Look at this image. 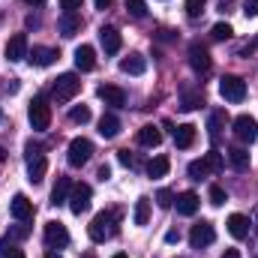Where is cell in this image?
<instances>
[{"label": "cell", "instance_id": "obj_1", "mask_svg": "<svg viewBox=\"0 0 258 258\" xmlns=\"http://www.w3.org/2000/svg\"><path fill=\"white\" fill-rule=\"evenodd\" d=\"M87 234H90L96 243L111 240V237L117 234V213H114V210H99V213L93 216V222L87 225Z\"/></svg>", "mask_w": 258, "mask_h": 258}, {"label": "cell", "instance_id": "obj_2", "mask_svg": "<svg viewBox=\"0 0 258 258\" xmlns=\"http://www.w3.org/2000/svg\"><path fill=\"white\" fill-rule=\"evenodd\" d=\"M24 159H27V180H30V183H42V177H45V171H48V159H45L42 147L33 144V141H27Z\"/></svg>", "mask_w": 258, "mask_h": 258}, {"label": "cell", "instance_id": "obj_3", "mask_svg": "<svg viewBox=\"0 0 258 258\" xmlns=\"http://www.w3.org/2000/svg\"><path fill=\"white\" fill-rule=\"evenodd\" d=\"M78 90H81L78 75H75V72H63V75L54 81L51 96H54V102H69V99H75V96H78Z\"/></svg>", "mask_w": 258, "mask_h": 258}, {"label": "cell", "instance_id": "obj_4", "mask_svg": "<svg viewBox=\"0 0 258 258\" xmlns=\"http://www.w3.org/2000/svg\"><path fill=\"white\" fill-rule=\"evenodd\" d=\"M219 96L225 102H243L246 96V81L240 75H222L219 78Z\"/></svg>", "mask_w": 258, "mask_h": 258}, {"label": "cell", "instance_id": "obj_5", "mask_svg": "<svg viewBox=\"0 0 258 258\" xmlns=\"http://www.w3.org/2000/svg\"><path fill=\"white\" fill-rule=\"evenodd\" d=\"M27 120H30V126L36 129V132L48 129L51 126V105H48L42 96H36V99L30 102V108H27Z\"/></svg>", "mask_w": 258, "mask_h": 258}, {"label": "cell", "instance_id": "obj_6", "mask_svg": "<svg viewBox=\"0 0 258 258\" xmlns=\"http://www.w3.org/2000/svg\"><path fill=\"white\" fill-rule=\"evenodd\" d=\"M90 198H93V189L87 183H72V192H69V210L75 216L87 213L90 210Z\"/></svg>", "mask_w": 258, "mask_h": 258}, {"label": "cell", "instance_id": "obj_7", "mask_svg": "<svg viewBox=\"0 0 258 258\" xmlns=\"http://www.w3.org/2000/svg\"><path fill=\"white\" fill-rule=\"evenodd\" d=\"M90 156H93V141L90 138H72L69 141V165L72 168H81Z\"/></svg>", "mask_w": 258, "mask_h": 258}, {"label": "cell", "instance_id": "obj_8", "mask_svg": "<svg viewBox=\"0 0 258 258\" xmlns=\"http://www.w3.org/2000/svg\"><path fill=\"white\" fill-rule=\"evenodd\" d=\"M234 135H237V141H243V144H252L258 138V120L255 117H249V114H240V117H234Z\"/></svg>", "mask_w": 258, "mask_h": 258}, {"label": "cell", "instance_id": "obj_9", "mask_svg": "<svg viewBox=\"0 0 258 258\" xmlns=\"http://www.w3.org/2000/svg\"><path fill=\"white\" fill-rule=\"evenodd\" d=\"M45 243H48L51 249H63L66 243H69V231H66L63 222H57V219L45 222Z\"/></svg>", "mask_w": 258, "mask_h": 258}, {"label": "cell", "instance_id": "obj_10", "mask_svg": "<svg viewBox=\"0 0 258 258\" xmlns=\"http://www.w3.org/2000/svg\"><path fill=\"white\" fill-rule=\"evenodd\" d=\"M213 240H216V228H213V222H198V225H192V231H189V243H192L195 249L210 246Z\"/></svg>", "mask_w": 258, "mask_h": 258}, {"label": "cell", "instance_id": "obj_11", "mask_svg": "<svg viewBox=\"0 0 258 258\" xmlns=\"http://www.w3.org/2000/svg\"><path fill=\"white\" fill-rule=\"evenodd\" d=\"M201 105H204V90L195 87V84H183L180 87V108L183 111H195Z\"/></svg>", "mask_w": 258, "mask_h": 258}, {"label": "cell", "instance_id": "obj_12", "mask_svg": "<svg viewBox=\"0 0 258 258\" xmlns=\"http://www.w3.org/2000/svg\"><path fill=\"white\" fill-rule=\"evenodd\" d=\"M210 51H207V45H201V42H192L189 45V66H192L198 75H204L207 69H210Z\"/></svg>", "mask_w": 258, "mask_h": 258}, {"label": "cell", "instance_id": "obj_13", "mask_svg": "<svg viewBox=\"0 0 258 258\" xmlns=\"http://www.w3.org/2000/svg\"><path fill=\"white\" fill-rule=\"evenodd\" d=\"M27 51H30V45H27V36H24V33H15V36L6 42V60H9V63L24 60Z\"/></svg>", "mask_w": 258, "mask_h": 258}, {"label": "cell", "instance_id": "obj_14", "mask_svg": "<svg viewBox=\"0 0 258 258\" xmlns=\"http://www.w3.org/2000/svg\"><path fill=\"white\" fill-rule=\"evenodd\" d=\"M9 210H12V216H15L18 222H27V219H33V201H30L27 195H21V192L12 198Z\"/></svg>", "mask_w": 258, "mask_h": 258}, {"label": "cell", "instance_id": "obj_15", "mask_svg": "<svg viewBox=\"0 0 258 258\" xmlns=\"http://www.w3.org/2000/svg\"><path fill=\"white\" fill-rule=\"evenodd\" d=\"M27 60L33 66H51L57 60V51L54 48H48V45H33L30 51H27Z\"/></svg>", "mask_w": 258, "mask_h": 258}, {"label": "cell", "instance_id": "obj_16", "mask_svg": "<svg viewBox=\"0 0 258 258\" xmlns=\"http://www.w3.org/2000/svg\"><path fill=\"white\" fill-rule=\"evenodd\" d=\"M99 39H102L105 54H117V51H120V45H123V39H120L117 27H102V30H99Z\"/></svg>", "mask_w": 258, "mask_h": 258}, {"label": "cell", "instance_id": "obj_17", "mask_svg": "<svg viewBox=\"0 0 258 258\" xmlns=\"http://www.w3.org/2000/svg\"><path fill=\"white\" fill-rule=\"evenodd\" d=\"M228 234H231L234 240L249 237V219H246L243 213H231V216H228Z\"/></svg>", "mask_w": 258, "mask_h": 258}, {"label": "cell", "instance_id": "obj_18", "mask_svg": "<svg viewBox=\"0 0 258 258\" xmlns=\"http://www.w3.org/2000/svg\"><path fill=\"white\" fill-rule=\"evenodd\" d=\"M75 66H78L81 72H90V69L96 66V51H93V45H78V48H75Z\"/></svg>", "mask_w": 258, "mask_h": 258}, {"label": "cell", "instance_id": "obj_19", "mask_svg": "<svg viewBox=\"0 0 258 258\" xmlns=\"http://www.w3.org/2000/svg\"><path fill=\"white\" fill-rule=\"evenodd\" d=\"M57 27H60V33H63L66 39H72V36L81 30V15H78V12H63L60 21H57Z\"/></svg>", "mask_w": 258, "mask_h": 258}, {"label": "cell", "instance_id": "obj_20", "mask_svg": "<svg viewBox=\"0 0 258 258\" xmlns=\"http://www.w3.org/2000/svg\"><path fill=\"white\" fill-rule=\"evenodd\" d=\"M96 93H99V99H102L105 105H114V108H120V105L126 102V93H123L120 87H111V84H105V87H99Z\"/></svg>", "mask_w": 258, "mask_h": 258}, {"label": "cell", "instance_id": "obj_21", "mask_svg": "<svg viewBox=\"0 0 258 258\" xmlns=\"http://www.w3.org/2000/svg\"><path fill=\"white\" fill-rule=\"evenodd\" d=\"M228 126V111L225 108H216L213 114H210V120H207V129H210V138L216 141L219 135H222V129Z\"/></svg>", "mask_w": 258, "mask_h": 258}, {"label": "cell", "instance_id": "obj_22", "mask_svg": "<svg viewBox=\"0 0 258 258\" xmlns=\"http://www.w3.org/2000/svg\"><path fill=\"white\" fill-rule=\"evenodd\" d=\"M174 201H177V213H180V216H195V210H198V204H201L195 192H180Z\"/></svg>", "mask_w": 258, "mask_h": 258}, {"label": "cell", "instance_id": "obj_23", "mask_svg": "<svg viewBox=\"0 0 258 258\" xmlns=\"http://www.w3.org/2000/svg\"><path fill=\"white\" fill-rule=\"evenodd\" d=\"M69 192H72V180L69 177H57V183H54V189H51V204L54 207H60L69 201Z\"/></svg>", "mask_w": 258, "mask_h": 258}, {"label": "cell", "instance_id": "obj_24", "mask_svg": "<svg viewBox=\"0 0 258 258\" xmlns=\"http://www.w3.org/2000/svg\"><path fill=\"white\" fill-rule=\"evenodd\" d=\"M138 144H144V147H159V144H162V132L153 126V123H147V126L138 129Z\"/></svg>", "mask_w": 258, "mask_h": 258}, {"label": "cell", "instance_id": "obj_25", "mask_svg": "<svg viewBox=\"0 0 258 258\" xmlns=\"http://www.w3.org/2000/svg\"><path fill=\"white\" fill-rule=\"evenodd\" d=\"M147 69V60H144V54H129L120 60V72H126V75H141Z\"/></svg>", "mask_w": 258, "mask_h": 258}, {"label": "cell", "instance_id": "obj_26", "mask_svg": "<svg viewBox=\"0 0 258 258\" xmlns=\"http://www.w3.org/2000/svg\"><path fill=\"white\" fill-rule=\"evenodd\" d=\"M174 144H177V147H183V150H186V147H192V144H195V126H192V123H180V126L174 129Z\"/></svg>", "mask_w": 258, "mask_h": 258}, {"label": "cell", "instance_id": "obj_27", "mask_svg": "<svg viewBox=\"0 0 258 258\" xmlns=\"http://www.w3.org/2000/svg\"><path fill=\"white\" fill-rule=\"evenodd\" d=\"M99 135H102V138H117V135H120V120H117L114 114H102V120H99Z\"/></svg>", "mask_w": 258, "mask_h": 258}, {"label": "cell", "instance_id": "obj_28", "mask_svg": "<svg viewBox=\"0 0 258 258\" xmlns=\"http://www.w3.org/2000/svg\"><path fill=\"white\" fill-rule=\"evenodd\" d=\"M228 162H231L237 171H246V168H249V150H246V147H231V150H228Z\"/></svg>", "mask_w": 258, "mask_h": 258}, {"label": "cell", "instance_id": "obj_29", "mask_svg": "<svg viewBox=\"0 0 258 258\" xmlns=\"http://www.w3.org/2000/svg\"><path fill=\"white\" fill-rule=\"evenodd\" d=\"M132 222H135V225H147V222H150V198H138V201H135Z\"/></svg>", "mask_w": 258, "mask_h": 258}, {"label": "cell", "instance_id": "obj_30", "mask_svg": "<svg viewBox=\"0 0 258 258\" xmlns=\"http://www.w3.org/2000/svg\"><path fill=\"white\" fill-rule=\"evenodd\" d=\"M168 168H171L168 156H153V159H150V165H147V174L156 180V177H165V174H168Z\"/></svg>", "mask_w": 258, "mask_h": 258}, {"label": "cell", "instance_id": "obj_31", "mask_svg": "<svg viewBox=\"0 0 258 258\" xmlns=\"http://www.w3.org/2000/svg\"><path fill=\"white\" fill-rule=\"evenodd\" d=\"M204 165H207V171H210V174H216V171H222V168H225V159H222V153H219V150H210V153H204Z\"/></svg>", "mask_w": 258, "mask_h": 258}, {"label": "cell", "instance_id": "obj_32", "mask_svg": "<svg viewBox=\"0 0 258 258\" xmlns=\"http://www.w3.org/2000/svg\"><path fill=\"white\" fill-rule=\"evenodd\" d=\"M210 36H213L216 42H225V39H231V36H234V27H231L228 21H219V24H213Z\"/></svg>", "mask_w": 258, "mask_h": 258}, {"label": "cell", "instance_id": "obj_33", "mask_svg": "<svg viewBox=\"0 0 258 258\" xmlns=\"http://www.w3.org/2000/svg\"><path fill=\"white\" fill-rule=\"evenodd\" d=\"M69 120H72V123H81V126L90 123V108H87V105H75V108L69 111Z\"/></svg>", "mask_w": 258, "mask_h": 258}, {"label": "cell", "instance_id": "obj_34", "mask_svg": "<svg viewBox=\"0 0 258 258\" xmlns=\"http://www.w3.org/2000/svg\"><path fill=\"white\" fill-rule=\"evenodd\" d=\"M0 258H24V252H21L12 240L3 237V240H0Z\"/></svg>", "mask_w": 258, "mask_h": 258}, {"label": "cell", "instance_id": "obj_35", "mask_svg": "<svg viewBox=\"0 0 258 258\" xmlns=\"http://www.w3.org/2000/svg\"><path fill=\"white\" fill-rule=\"evenodd\" d=\"M183 9H186V15H189V18H201V15H204V9H207V0H186V6H183Z\"/></svg>", "mask_w": 258, "mask_h": 258}, {"label": "cell", "instance_id": "obj_36", "mask_svg": "<svg viewBox=\"0 0 258 258\" xmlns=\"http://www.w3.org/2000/svg\"><path fill=\"white\" fill-rule=\"evenodd\" d=\"M186 171H189V177H192V180H201V177H207V174H210V171H207V165H204V159H192Z\"/></svg>", "mask_w": 258, "mask_h": 258}, {"label": "cell", "instance_id": "obj_37", "mask_svg": "<svg viewBox=\"0 0 258 258\" xmlns=\"http://www.w3.org/2000/svg\"><path fill=\"white\" fill-rule=\"evenodd\" d=\"M126 9L132 18H144L147 15V3L144 0H126Z\"/></svg>", "mask_w": 258, "mask_h": 258}, {"label": "cell", "instance_id": "obj_38", "mask_svg": "<svg viewBox=\"0 0 258 258\" xmlns=\"http://www.w3.org/2000/svg\"><path fill=\"white\" fill-rule=\"evenodd\" d=\"M225 201H228V195H225L222 186H210V204H213V207H222Z\"/></svg>", "mask_w": 258, "mask_h": 258}, {"label": "cell", "instance_id": "obj_39", "mask_svg": "<svg viewBox=\"0 0 258 258\" xmlns=\"http://www.w3.org/2000/svg\"><path fill=\"white\" fill-rule=\"evenodd\" d=\"M156 204H159L162 210H168V207L174 204V192H171V189H159V192H156Z\"/></svg>", "mask_w": 258, "mask_h": 258}, {"label": "cell", "instance_id": "obj_40", "mask_svg": "<svg viewBox=\"0 0 258 258\" xmlns=\"http://www.w3.org/2000/svg\"><path fill=\"white\" fill-rule=\"evenodd\" d=\"M243 15H246V18H255L258 15V0H246V3H243Z\"/></svg>", "mask_w": 258, "mask_h": 258}, {"label": "cell", "instance_id": "obj_41", "mask_svg": "<svg viewBox=\"0 0 258 258\" xmlns=\"http://www.w3.org/2000/svg\"><path fill=\"white\" fill-rule=\"evenodd\" d=\"M117 159H120V165H129V168L135 165V156H132L129 150H117Z\"/></svg>", "mask_w": 258, "mask_h": 258}, {"label": "cell", "instance_id": "obj_42", "mask_svg": "<svg viewBox=\"0 0 258 258\" xmlns=\"http://www.w3.org/2000/svg\"><path fill=\"white\" fill-rule=\"evenodd\" d=\"M252 51H258V36H255V39H252V42H246V45L240 48V57H249Z\"/></svg>", "mask_w": 258, "mask_h": 258}, {"label": "cell", "instance_id": "obj_43", "mask_svg": "<svg viewBox=\"0 0 258 258\" xmlns=\"http://www.w3.org/2000/svg\"><path fill=\"white\" fill-rule=\"evenodd\" d=\"M81 3H84V0H60V6H63L66 12H75V9H81Z\"/></svg>", "mask_w": 258, "mask_h": 258}, {"label": "cell", "instance_id": "obj_44", "mask_svg": "<svg viewBox=\"0 0 258 258\" xmlns=\"http://www.w3.org/2000/svg\"><path fill=\"white\" fill-rule=\"evenodd\" d=\"M27 234H30V228H27V225H18V228H12V234H9V237H18V240H24Z\"/></svg>", "mask_w": 258, "mask_h": 258}, {"label": "cell", "instance_id": "obj_45", "mask_svg": "<svg viewBox=\"0 0 258 258\" xmlns=\"http://www.w3.org/2000/svg\"><path fill=\"white\" fill-rule=\"evenodd\" d=\"M165 243H180V231H174V228H171V231L165 234Z\"/></svg>", "mask_w": 258, "mask_h": 258}, {"label": "cell", "instance_id": "obj_46", "mask_svg": "<svg viewBox=\"0 0 258 258\" xmlns=\"http://www.w3.org/2000/svg\"><path fill=\"white\" fill-rule=\"evenodd\" d=\"M111 177V168L108 165H99V180H108Z\"/></svg>", "mask_w": 258, "mask_h": 258}, {"label": "cell", "instance_id": "obj_47", "mask_svg": "<svg viewBox=\"0 0 258 258\" xmlns=\"http://www.w3.org/2000/svg\"><path fill=\"white\" fill-rule=\"evenodd\" d=\"M93 3H96V9H108L111 6V0H93Z\"/></svg>", "mask_w": 258, "mask_h": 258}, {"label": "cell", "instance_id": "obj_48", "mask_svg": "<svg viewBox=\"0 0 258 258\" xmlns=\"http://www.w3.org/2000/svg\"><path fill=\"white\" fill-rule=\"evenodd\" d=\"M222 258H240V252H237V249H225V252H222Z\"/></svg>", "mask_w": 258, "mask_h": 258}, {"label": "cell", "instance_id": "obj_49", "mask_svg": "<svg viewBox=\"0 0 258 258\" xmlns=\"http://www.w3.org/2000/svg\"><path fill=\"white\" fill-rule=\"evenodd\" d=\"M252 222H255V228H252V231H255V234H258V207H255V210H252Z\"/></svg>", "mask_w": 258, "mask_h": 258}, {"label": "cell", "instance_id": "obj_50", "mask_svg": "<svg viewBox=\"0 0 258 258\" xmlns=\"http://www.w3.org/2000/svg\"><path fill=\"white\" fill-rule=\"evenodd\" d=\"M24 3H27V6H42L45 0H24Z\"/></svg>", "mask_w": 258, "mask_h": 258}, {"label": "cell", "instance_id": "obj_51", "mask_svg": "<svg viewBox=\"0 0 258 258\" xmlns=\"http://www.w3.org/2000/svg\"><path fill=\"white\" fill-rule=\"evenodd\" d=\"M3 162H6V150L0 147V165H3Z\"/></svg>", "mask_w": 258, "mask_h": 258}, {"label": "cell", "instance_id": "obj_52", "mask_svg": "<svg viewBox=\"0 0 258 258\" xmlns=\"http://www.w3.org/2000/svg\"><path fill=\"white\" fill-rule=\"evenodd\" d=\"M81 258H96V255H93V252H84V255H81Z\"/></svg>", "mask_w": 258, "mask_h": 258}, {"label": "cell", "instance_id": "obj_53", "mask_svg": "<svg viewBox=\"0 0 258 258\" xmlns=\"http://www.w3.org/2000/svg\"><path fill=\"white\" fill-rule=\"evenodd\" d=\"M45 258H60V255H57V252H48V255H45Z\"/></svg>", "mask_w": 258, "mask_h": 258}, {"label": "cell", "instance_id": "obj_54", "mask_svg": "<svg viewBox=\"0 0 258 258\" xmlns=\"http://www.w3.org/2000/svg\"><path fill=\"white\" fill-rule=\"evenodd\" d=\"M114 258H126V255H123V252H117V255H114Z\"/></svg>", "mask_w": 258, "mask_h": 258}, {"label": "cell", "instance_id": "obj_55", "mask_svg": "<svg viewBox=\"0 0 258 258\" xmlns=\"http://www.w3.org/2000/svg\"><path fill=\"white\" fill-rule=\"evenodd\" d=\"M255 258H258V255H255Z\"/></svg>", "mask_w": 258, "mask_h": 258}]
</instances>
